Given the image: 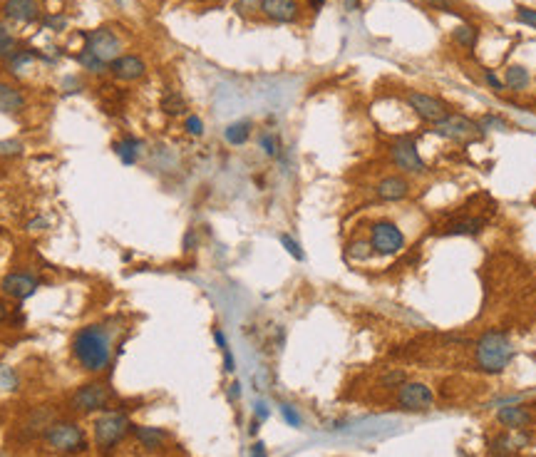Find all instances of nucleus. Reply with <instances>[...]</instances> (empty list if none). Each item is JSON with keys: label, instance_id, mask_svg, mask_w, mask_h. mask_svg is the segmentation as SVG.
Listing matches in <instances>:
<instances>
[{"label": "nucleus", "instance_id": "f257e3e1", "mask_svg": "<svg viewBox=\"0 0 536 457\" xmlns=\"http://www.w3.org/2000/svg\"><path fill=\"white\" fill-rule=\"evenodd\" d=\"M72 355L87 373H102L112 360L109 333L97 323L82 326L72 338Z\"/></svg>", "mask_w": 536, "mask_h": 457}, {"label": "nucleus", "instance_id": "f03ea898", "mask_svg": "<svg viewBox=\"0 0 536 457\" xmlns=\"http://www.w3.org/2000/svg\"><path fill=\"white\" fill-rule=\"evenodd\" d=\"M514 358V343L507 331L487 328L474 343V363L487 375H499L509 368Z\"/></svg>", "mask_w": 536, "mask_h": 457}, {"label": "nucleus", "instance_id": "7ed1b4c3", "mask_svg": "<svg viewBox=\"0 0 536 457\" xmlns=\"http://www.w3.org/2000/svg\"><path fill=\"white\" fill-rule=\"evenodd\" d=\"M42 442L47 450L60 455H74L87 450V435L80 423L74 420H52L42 433Z\"/></svg>", "mask_w": 536, "mask_h": 457}, {"label": "nucleus", "instance_id": "20e7f679", "mask_svg": "<svg viewBox=\"0 0 536 457\" xmlns=\"http://www.w3.org/2000/svg\"><path fill=\"white\" fill-rule=\"evenodd\" d=\"M388 157H390V164L397 169V174H405V177H425V174H429L427 162L420 157L415 134H400V137H395L388 147Z\"/></svg>", "mask_w": 536, "mask_h": 457}, {"label": "nucleus", "instance_id": "39448f33", "mask_svg": "<svg viewBox=\"0 0 536 457\" xmlns=\"http://www.w3.org/2000/svg\"><path fill=\"white\" fill-rule=\"evenodd\" d=\"M368 241L375 256H397L407 249L405 231L393 222V219H375L368 228Z\"/></svg>", "mask_w": 536, "mask_h": 457}, {"label": "nucleus", "instance_id": "423d86ee", "mask_svg": "<svg viewBox=\"0 0 536 457\" xmlns=\"http://www.w3.org/2000/svg\"><path fill=\"white\" fill-rule=\"evenodd\" d=\"M432 132L439 134L442 139H450V142H457V144H467L484 134L480 122H474L467 114H457V112H450L445 120L437 122Z\"/></svg>", "mask_w": 536, "mask_h": 457}, {"label": "nucleus", "instance_id": "0eeeda50", "mask_svg": "<svg viewBox=\"0 0 536 457\" xmlns=\"http://www.w3.org/2000/svg\"><path fill=\"white\" fill-rule=\"evenodd\" d=\"M92 433H95V442L100 447H114L132 433V423L122 412H102L95 417Z\"/></svg>", "mask_w": 536, "mask_h": 457}, {"label": "nucleus", "instance_id": "6e6552de", "mask_svg": "<svg viewBox=\"0 0 536 457\" xmlns=\"http://www.w3.org/2000/svg\"><path fill=\"white\" fill-rule=\"evenodd\" d=\"M395 403H397L400 410H405V412H427V410H432V405H434V393L427 383L405 380V383L397 388Z\"/></svg>", "mask_w": 536, "mask_h": 457}, {"label": "nucleus", "instance_id": "1a4fd4ad", "mask_svg": "<svg viewBox=\"0 0 536 457\" xmlns=\"http://www.w3.org/2000/svg\"><path fill=\"white\" fill-rule=\"evenodd\" d=\"M109 400H112V393L104 383H85L72 393L70 405L82 415H92V412L107 410Z\"/></svg>", "mask_w": 536, "mask_h": 457}, {"label": "nucleus", "instance_id": "9d476101", "mask_svg": "<svg viewBox=\"0 0 536 457\" xmlns=\"http://www.w3.org/2000/svg\"><path fill=\"white\" fill-rule=\"evenodd\" d=\"M405 102H407V107H410L423 122H427V125H437V122H442L447 114H450V107H447L445 100H439V98H434V95H427V92H420V90L407 92Z\"/></svg>", "mask_w": 536, "mask_h": 457}, {"label": "nucleus", "instance_id": "9b49d317", "mask_svg": "<svg viewBox=\"0 0 536 457\" xmlns=\"http://www.w3.org/2000/svg\"><path fill=\"white\" fill-rule=\"evenodd\" d=\"M85 50L92 52V55L97 57L100 63H104L109 68V63L120 57L122 40L117 38V33H114V30L97 28V30H90V33H85Z\"/></svg>", "mask_w": 536, "mask_h": 457}, {"label": "nucleus", "instance_id": "f8f14e48", "mask_svg": "<svg viewBox=\"0 0 536 457\" xmlns=\"http://www.w3.org/2000/svg\"><path fill=\"white\" fill-rule=\"evenodd\" d=\"M531 442V435L524 430H507V433L494 435L487 445V455L489 457H517L526 445Z\"/></svg>", "mask_w": 536, "mask_h": 457}, {"label": "nucleus", "instance_id": "ddd939ff", "mask_svg": "<svg viewBox=\"0 0 536 457\" xmlns=\"http://www.w3.org/2000/svg\"><path fill=\"white\" fill-rule=\"evenodd\" d=\"M38 286H40V281L35 279L33 274H25V271H10V274H6L3 276V281H0V291L6 293V296L15 298V301H25V298L35 296Z\"/></svg>", "mask_w": 536, "mask_h": 457}, {"label": "nucleus", "instance_id": "4468645a", "mask_svg": "<svg viewBox=\"0 0 536 457\" xmlns=\"http://www.w3.org/2000/svg\"><path fill=\"white\" fill-rule=\"evenodd\" d=\"M412 194V182L405 174H388L375 184V196L380 201H405Z\"/></svg>", "mask_w": 536, "mask_h": 457}, {"label": "nucleus", "instance_id": "2eb2a0df", "mask_svg": "<svg viewBox=\"0 0 536 457\" xmlns=\"http://www.w3.org/2000/svg\"><path fill=\"white\" fill-rule=\"evenodd\" d=\"M258 10L274 23H296L301 15L298 0H258Z\"/></svg>", "mask_w": 536, "mask_h": 457}, {"label": "nucleus", "instance_id": "dca6fc26", "mask_svg": "<svg viewBox=\"0 0 536 457\" xmlns=\"http://www.w3.org/2000/svg\"><path fill=\"white\" fill-rule=\"evenodd\" d=\"M109 72L122 82H134L147 75V63L139 55H120L109 63Z\"/></svg>", "mask_w": 536, "mask_h": 457}, {"label": "nucleus", "instance_id": "f3484780", "mask_svg": "<svg viewBox=\"0 0 536 457\" xmlns=\"http://www.w3.org/2000/svg\"><path fill=\"white\" fill-rule=\"evenodd\" d=\"M3 15L15 23H35L40 17V6H38V0H6Z\"/></svg>", "mask_w": 536, "mask_h": 457}, {"label": "nucleus", "instance_id": "a211bd4d", "mask_svg": "<svg viewBox=\"0 0 536 457\" xmlns=\"http://www.w3.org/2000/svg\"><path fill=\"white\" fill-rule=\"evenodd\" d=\"M132 435H134L139 445L149 452L164 450V445L169 442V433L161 428H152V425H132Z\"/></svg>", "mask_w": 536, "mask_h": 457}, {"label": "nucleus", "instance_id": "6ab92c4d", "mask_svg": "<svg viewBox=\"0 0 536 457\" xmlns=\"http://www.w3.org/2000/svg\"><path fill=\"white\" fill-rule=\"evenodd\" d=\"M496 423L507 430H524L531 425V412L524 405H504L496 410Z\"/></svg>", "mask_w": 536, "mask_h": 457}, {"label": "nucleus", "instance_id": "aec40b11", "mask_svg": "<svg viewBox=\"0 0 536 457\" xmlns=\"http://www.w3.org/2000/svg\"><path fill=\"white\" fill-rule=\"evenodd\" d=\"M484 226H487L484 217H464V219H457V222L447 224L442 234L445 236H480Z\"/></svg>", "mask_w": 536, "mask_h": 457}, {"label": "nucleus", "instance_id": "412c9836", "mask_svg": "<svg viewBox=\"0 0 536 457\" xmlns=\"http://www.w3.org/2000/svg\"><path fill=\"white\" fill-rule=\"evenodd\" d=\"M20 109H25L23 92L15 90V87L8 85V82H0V112L15 114V112H20Z\"/></svg>", "mask_w": 536, "mask_h": 457}, {"label": "nucleus", "instance_id": "4be33fe9", "mask_svg": "<svg viewBox=\"0 0 536 457\" xmlns=\"http://www.w3.org/2000/svg\"><path fill=\"white\" fill-rule=\"evenodd\" d=\"M253 134V122L251 120H239L231 122V125L223 130V139H226L231 147H244Z\"/></svg>", "mask_w": 536, "mask_h": 457}, {"label": "nucleus", "instance_id": "5701e85b", "mask_svg": "<svg viewBox=\"0 0 536 457\" xmlns=\"http://www.w3.org/2000/svg\"><path fill=\"white\" fill-rule=\"evenodd\" d=\"M139 149H142V142L134 137H122L114 142V155L120 157L122 164L132 166L139 162Z\"/></svg>", "mask_w": 536, "mask_h": 457}, {"label": "nucleus", "instance_id": "b1692460", "mask_svg": "<svg viewBox=\"0 0 536 457\" xmlns=\"http://www.w3.org/2000/svg\"><path fill=\"white\" fill-rule=\"evenodd\" d=\"M529 82H531L529 70L521 68V65H512V68H507V72H504V87H509V90L514 92L526 90Z\"/></svg>", "mask_w": 536, "mask_h": 457}, {"label": "nucleus", "instance_id": "393cba45", "mask_svg": "<svg viewBox=\"0 0 536 457\" xmlns=\"http://www.w3.org/2000/svg\"><path fill=\"white\" fill-rule=\"evenodd\" d=\"M477 38H480V30L469 23H459L452 30V40L459 47H467V50H472V47L477 45Z\"/></svg>", "mask_w": 536, "mask_h": 457}, {"label": "nucleus", "instance_id": "a878e982", "mask_svg": "<svg viewBox=\"0 0 536 457\" xmlns=\"http://www.w3.org/2000/svg\"><path fill=\"white\" fill-rule=\"evenodd\" d=\"M258 147L263 149V155H266L268 160H281L283 144H281V137L276 132H261V134H258Z\"/></svg>", "mask_w": 536, "mask_h": 457}, {"label": "nucleus", "instance_id": "bb28decb", "mask_svg": "<svg viewBox=\"0 0 536 457\" xmlns=\"http://www.w3.org/2000/svg\"><path fill=\"white\" fill-rule=\"evenodd\" d=\"M161 112L169 114V117H182V114H187V100L179 95V92L169 90L161 98Z\"/></svg>", "mask_w": 536, "mask_h": 457}, {"label": "nucleus", "instance_id": "cd10ccee", "mask_svg": "<svg viewBox=\"0 0 536 457\" xmlns=\"http://www.w3.org/2000/svg\"><path fill=\"white\" fill-rule=\"evenodd\" d=\"M345 256L353 258V261H368V258H372L375 254H372L370 241L368 239H353L348 244V249H345Z\"/></svg>", "mask_w": 536, "mask_h": 457}, {"label": "nucleus", "instance_id": "c85d7f7f", "mask_svg": "<svg viewBox=\"0 0 536 457\" xmlns=\"http://www.w3.org/2000/svg\"><path fill=\"white\" fill-rule=\"evenodd\" d=\"M77 63H80L85 70H90V72H104V68H107V65L100 63V60H97L95 55H92V52H87L85 47H82V50L77 52ZM107 70H109V68H107Z\"/></svg>", "mask_w": 536, "mask_h": 457}, {"label": "nucleus", "instance_id": "c756f323", "mask_svg": "<svg viewBox=\"0 0 536 457\" xmlns=\"http://www.w3.org/2000/svg\"><path fill=\"white\" fill-rule=\"evenodd\" d=\"M204 120H201L199 114H187V120H184V132H187L189 137H204Z\"/></svg>", "mask_w": 536, "mask_h": 457}, {"label": "nucleus", "instance_id": "7c9ffc66", "mask_svg": "<svg viewBox=\"0 0 536 457\" xmlns=\"http://www.w3.org/2000/svg\"><path fill=\"white\" fill-rule=\"evenodd\" d=\"M278 241H281V246H283L285 251H288L293 258H296V261H303V258H306V254H303L301 244H298V241L293 239L291 234H281V236H278Z\"/></svg>", "mask_w": 536, "mask_h": 457}, {"label": "nucleus", "instance_id": "2f4dec72", "mask_svg": "<svg viewBox=\"0 0 536 457\" xmlns=\"http://www.w3.org/2000/svg\"><path fill=\"white\" fill-rule=\"evenodd\" d=\"M281 417H283V423L288 425V428H301L303 425L301 412H298L293 405H281Z\"/></svg>", "mask_w": 536, "mask_h": 457}, {"label": "nucleus", "instance_id": "473e14b6", "mask_svg": "<svg viewBox=\"0 0 536 457\" xmlns=\"http://www.w3.org/2000/svg\"><path fill=\"white\" fill-rule=\"evenodd\" d=\"M0 388L3 390H15L17 388V375L13 368L0 366Z\"/></svg>", "mask_w": 536, "mask_h": 457}, {"label": "nucleus", "instance_id": "72a5a7b5", "mask_svg": "<svg viewBox=\"0 0 536 457\" xmlns=\"http://www.w3.org/2000/svg\"><path fill=\"white\" fill-rule=\"evenodd\" d=\"M23 155V144L15 139H0V157H17Z\"/></svg>", "mask_w": 536, "mask_h": 457}, {"label": "nucleus", "instance_id": "f704fd0d", "mask_svg": "<svg viewBox=\"0 0 536 457\" xmlns=\"http://www.w3.org/2000/svg\"><path fill=\"white\" fill-rule=\"evenodd\" d=\"M482 130H507V122L502 120V117H496V114H484L480 120Z\"/></svg>", "mask_w": 536, "mask_h": 457}, {"label": "nucleus", "instance_id": "c9c22d12", "mask_svg": "<svg viewBox=\"0 0 536 457\" xmlns=\"http://www.w3.org/2000/svg\"><path fill=\"white\" fill-rule=\"evenodd\" d=\"M517 20L536 28V10H531V8H519V10H517Z\"/></svg>", "mask_w": 536, "mask_h": 457}, {"label": "nucleus", "instance_id": "e433bc0d", "mask_svg": "<svg viewBox=\"0 0 536 457\" xmlns=\"http://www.w3.org/2000/svg\"><path fill=\"white\" fill-rule=\"evenodd\" d=\"M407 378H405V373L402 371H393V373H388V375L382 378V383L385 385H393V388H400V385L405 383Z\"/></svg>", "mask_w": 536, "mask_h": 457}, {"label": "nucleus", "instance_id": "4c0bfd02", "mask_svg": "<svg viewBox=\"0 0 536 457\" xmlns=\"http://www.w3.org/2000/svg\"><path fill=\"white\" fill-rule=\"evenodd\" d=\"M484 80H487V85H489L494 92H502L504 90V80H499V77H496V72H491V70H484Z\"/></svg>", "mask_w": 536, "mask_h": 457}, {"label": "nucleus", "instance_id": "58836bf2", "mask_svg": "<svg viewBox=\"0 0 536 457\" xmlns=\"http://www.w3.org/2000/svg\"><path fill=\"white\" fill-rule=\"evenodd\" d=\"M223 353V373H234L236 371V360H234V353L231 350H221Z\"/></svg>", "mask_w": 536, "mask_h": 457}, {"label": "nucleus", "instance_id": "ea45409f", "mask_svg": "<svg viewBox=\"0 0 536 457\" xmlns=\"http://www.w3.org/2000/svg\"><path fill=\"white\" fill-rule=\"evenodd\" d=\"M256 420L258 423H263V420H268V415H271V410H268V405L266 403H256Z\"/></svg>", "mask_w": 536, "mask_h": 457}, {"label": "nucleus", "instance_id": "a19ab883", "mask_svg": "<svg viewBox=\"0 0 536 457\" xmlns=\"http://www.w3.org/2000/svg\"><path fill=\"white\" fill-rule=\"evenodd\" d=\"M191 246H196V234H194V228H189L187 236H184V251H191Z\"/></svg>", "mask_w": 536, "mask_h": 457}, {"label": "nucleus", "instance_id": "79ce46f5", "mask_svg": "<svg viewBox=\"0 0 536 457\" xmlns=\"http://www.w3.org/2000/svg\"><path fill=\"white\" fill-rule=\"evenodd\" d=\"M214 341H216V346H219V348H221V350H226V348H228L226 336H223L221 328H214Z\"/></svg>", "mask_w": 536, "mask_h": 457}, {"label": "nucleus", "instance_id": "37998d69", "mask_svg": "<svg viewBox=\"0 0 536 457\" xmlns=\"http://www.w3.org/2000/svg\"><path fill=\"white\" fill-rule=\"evenodd\" d=\"M249 457H268L266 445H263V442H253V445H251V455H249Z\"/></svg>", "mask_w": 536, "mask_h": 457}, {"label": "nucleus", "instance_id": "c03bdc74", "mask_svg": "<svg viewBox=\"0 0 536 457\" xmlns=\"http://www.w3.org/2000/svg\"><path fill=\"white\" fill-rule=\"evenodd\" d=\"M228 398H231V400H239L241 398V383H231V388H228Z\"/></svg>", "mask_w": 536, "mask_h": 457}, {"label": "nucleus", "instance_id": "a18cd8bd", "mask_svg": "<svg viewBox=\"0 0 536 457\" xmlns=\"http://www.w3.org/2000/svg\"><path fill=\"white\" fill-rule=\"evenodd\" d=\"M345 8H348L350 13L360 10V8H363V0H345Z\"/></svg>", "mask_w": 536, "mask_h": 457}, {"label": "nucleus", "instance_id": "49530a36", "mask_svg": "<svg viewBox=\"0 0 536 457\" xmlns=\"http://www.w3.org/2000/svg\"><path fill=\"white\" fill-rule=\"evenodd\" d=\"M8 320V309H6V303L0 301V323H6Z\"/></svg>", "mask_w": 536, "mask_h": 457}, {"label": "nucleus", "instance_id": "de8ad7c7", "mask_svg": "<svg viewBox=\"0 0 536 457\" xmlns=\"http://www.w3.org/2000/svg\"><path fill=\"white\" fill-rule=\"evenodd\" d=\"M40 226H45V222H42V219H35V222H30V224H28L30 231H35V228H40Z\"/></svg>", "mask_w": 536, "mask_h": 457}, {"label": "nucleus", "instance_id": "09e8293b", "mask_svg": "<svg viewBox=\"0 0 536 457\" xmlns=\"http://www.w3.org/2000/svg\"><path fill=\"white\" fill-rule=\"evenodd\" d=\"M308 3H310V8H313V10H320V8L325 6V0H308Z\"/></svg>", "mask_w": 536, "mask_h": 457}, {"label": "nucleus", "instance_id": "8fccbe9b", "mask_svg": "<svg viewBox=\"0 0 536 457\" xmlns=\"http://www.w3.org/2000/svg\"><path fill=\"white\" fill-rule=\"evenodd\" d=\"M434 6H450V3H455V0H432Z\"/></svg>", "mask_w": 536, "mask_h": 457}, {"label": "nucleus", "instance_id": "3c124183", "mask_svg": "<svg viewBox=\"0 0 536 457\" xmlns=\"http://www.w3.org/2000/svg\"><path fill=\"white\" fill-rule=\"evenodd\" d=\"M63 457H72V455H63Z\"/></svg>", "mask_w": 536, "mask_h": 457}]
</instances>
